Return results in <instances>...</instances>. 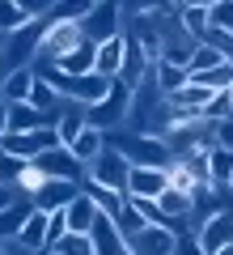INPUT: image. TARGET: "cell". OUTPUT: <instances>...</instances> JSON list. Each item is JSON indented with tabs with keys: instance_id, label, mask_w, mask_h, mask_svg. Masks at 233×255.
<instances>
[{
	"instance_id": "1",
	"label": "cell",
	"mask_w": 233,
	"mask_h": 255,
	"mask_svg": "<svg viewBox=\"0 0 233 255\" xmlns=\"http://www.w3.org/2000/svg\"><path fill=\"white\" fill-rule=\"evenodd\" d=\"M106 145L115 149V153L123 157L127 166H161V170H165V166L174 162L170 149H165L157 136H140V132H119L115 140L106 136Z\"/></svg>"
},
{
	"instance_id": "2",
	"label": "cell",
	"mask_w": 233,
	"mask_h": 255,
	"mask_svg": "<svg viewBox=\"0 0 233 255\" xmlns=\"http://www.w3.org/2000/svg\"><path fill=\"white\" fill-rule=\"evenodd\" d=\"M127 111H132V90H127L123 81H110L106 98L93 102V107H85V124L98 128V132H106V128L127 124Z\"/></svg>"
},
{
	"instance_id": "3",
	"label": "cell",
	"mask_w": 233,
	"mask_h": 255,
	"mask_svg": "<svg viewBox=\"0 0 233 255\" xmlns=\"http://www.w3.org/2000/svg\"><path fill=\"white\" fill-rule=\"evenodd\" d=\"M127 174H132V166H127L110 145L102 149V153L93 157L89 166H85V183H89V187H102V191H115V196H123Z\"/></svg>"
},
{
	"instance_id": "4",
	"label": "cell",
	"mask_w": 233,
	"mask_h": 255,
	"mask_svg": "<svg viewBox=\"0 0 233 255\" xmlns=\"http://www.w3.org/2000/svg\"><path fill=\"white\" fill-rule=\"evenodd\" d=\"M47 149H60V140H55V128H34V132H4V140H0V153L21 157V162H34V157H43Z\"/></svg>"
},
{
	"instance_id": "5",
	"label": "cell",
	"mask_w": 233,
	"mask_h": 255,
	"mask_svg": "<svg viewBox=\"0 0 233 255\" xmlns=\"http://www.w3.org/2000/svg\"><path fill=\"white\" fill-rule=\"evenodd\" d=\"M34 174L38 179H60V183H81L85 179V166L68 153V149H47L43 157H34Z\"/></svg>"
},
{
	"instance_id": "6",
	"label": "cell",
	"mask_w": 233,
	"mask_h": 255,
	"mask_svg": "<svg viewBox=\"0 0 233 255\" xmlns=\"http://www.w3.org/2000/svg\"><path fill=\"white\" fill-rule=\"evenodd\" d=\"M165 187H170V170H161V166H132L123 196L127 200H157Z\"/></svg>"
},
{
	"instance_id": "7",
	"label": "cell",
	"mask_w": 233,
	"mask_h": 255,
	"mask_svg": "<svg viewBox=\"0 0 233 255\" xmlns=\"http://www.w3.org/2000/svg\"><path fill=\"white\" fill-rule=\"evenodd\" d=\"M81 34L89 38V43H106V38H119L123 30H119V4H110V0H102V4H89V13L81 17Z\"/></svg>"
},
{
	"instance_id": "8",
	"label": "cell",
	"mask_w": 233,
	"mask_h": 255,
	"mask_svg": "<svg viewBox=\"0 0 233 255\" xmlns=\"http://www.w3.org/2000/svg\"><path fill=\"white\" fill-rule=\"evenodd\" d=\"M195 243H199V251H204V255H216L221 247H229V243H233V213H229V209L212 213V217L199 226Z\"/></svg>"
},
{
	"instance_id": "9",
	"label": "cell",
	"mask_w": 233,
	"mask_h": 255,
	"mask_svg": "<svg viewBox=\"0 0 233 255\" xmlns=\"http://www.w3.org/2000/svg\"><path fill=\"white\" fill-rule=\"evenodd\" d=\"M77 191H81V187H77V183H60V179H43V183H38L34 191H30V204H34L38 213H60L64 204H68L72 196H77Z\"/></svg>"
},
{
	"instance_id": "10",
	"label": "cell",
	"mask_w": 233,
	"mask_h": 255,
	"mask_svg": "<svg viewBox=\"0 0 233 255\" xmlns=\"http://www.w3.org/2000/svg\"><path fill=\"white\" fill-rule=\"evenodd\" d=\"M174 234L170 226H144L136 238H127V251L132 255H170L174 251Z\"/></svg>"
},
{
	"instance_id": "11",
	"label": "cell",
	"mask_w": 233,
	"mask_h": 255,
	"mask_svg": "<svg viewBox=\"0 0 233 255\" xmlns=\"http://www.w3.org/2000/svg\"><path fill=\"white\" fill-rule=\"evenodd\" d=\"M64 226H68V234H89V226L98 221V204L85 196V191H77L68 204H64Z\"/></svg>"
},
{
	"instance_id": "12",
	"label": "cell",
	"mask_w": 233,
	"mask_h": 255,
	"mask_svg": "<svg viewBox=\"0 0 233 255\" xmlns=\"http://www.w3.org/2000/svg\"><path fill=\"white\" fill-rule=\"evenodd\" d=\"M89 243H93V255H132V251H127V243L119 238L115 221H110L106 213H98V221L89 226Z\"/></svg>"
},
{
	"instance_id": "13",
	"label": "cell",
	"mask_w": 233,
	"mask_h": 255,
	"mask_svg": "<svg viewBox=\"0 0 233 255\" xmlns=\"http://www.w3.org/2000/svg\"><path fill=\"white\" fill-rule=\"evenodd\" d=\"M123 51H127V34L98 43V55H93V73H98V77H106V81H115V77H119V68H123Z\"/></svg>"
},
{
	"instance_id": "14",
	"label": "cell",
	"mask_w": 233,
	"mask_h": 255,
	"mask_svg": "<svg viewBox=\"0 0 233 255\" xmlns=\"http://www.w3.org/2000/svg\"><path fill=\"white\" fill-rule=\"evenodd\" d=\"M30 213H34L30 196H17L9 209H0V243H17V234H21V226H26Z\"/></svg>"
},
{
	"instance_id": "15",
	"label": "cell",
	"mask_w": 233,
	"mask_h": 255,
	"mask_svg": "<svg viewBox=\"0 0 233 255\" xmlns=\"http://www.w3.org/2000/svg\"><path fill=\"white\" fill-rule=\"evenodd\" d=\"M47 217L51 213H30L26 217V226H21V234H17V243L13 247H21V251H30V255H38V251H47Z\"/></svg>"
},
{
	"instance_id": "16",
	"label": "cell",
	"mask_w": 233,
	"mask_h": 255,
	"mask_svg": "<svg viewBox=\"0 0 233 255\" xmlns=\"http://www.w3.org/2000/svg\"><path fill=\"white\" fill-rule=\"evenodd\" d=\"M34 90V68H13L0 77V102H30Z\"/></svg>"
},
{
	"instance_id": "17",
	"label": "cell",
	"mask_w": 233,
	"mask_h": 255,
	"mask_svg": "<svg viewBox=\"0 0 233 255\" xmlns=\"http://www.w3.org/2000/svg\"><path fill=\"white\" fill-rule=\"evenodd\" d=\"M55 140H60V149H68L72 140L85 132V107H77V102H68V107L60 111V119H55Z\"/></svg>"
},
{
	"instance_id": "18",
	"label": "cell",
	"mask_w": 233,
	"mask_h": 255,
	"mask_svg": "<svg viewBox=\"0 0 233 255\" xmlns=\"http://www.w3.org/2000/svg\"><path fill=\"white\" fill-rule=\"evenodd\" d=\"M157 209H161V217L170 221V230H174L178 221H187L191 213H195V200H191L187 191H174V187H165L161 196H157Z\"/></svg>"
},
{
	"instance_id": "19",
	"label": "cell",
	"mask_w": 233,
	"mask_h": 255,
	"mask_svg": "<svg viewBox=\"0 0 233 255\" xmlns=\"http://www.w3.org/2000/svg\"><path fill=\"white\" fill-rule=\"evenodd\" d=\"M4 128L9 132H34V128H51V124L30 102H4Z\"/></svg>"
},
{
	"instance_id": "20",
	"label": "cell",
	"mask_w": 233,
	"mask_h": 255,
	"mask_svg": "<svg viewBox=\"0 0 233 255\" xmlns=\"http://www.w3.org/2000/svg\"><path fill=\"white\" fill-rule=\"evenodd\" d=\"M30 107H34L38 115L47 119V124H55V119H60V111L68 107V102H64V98H60V94H55L47 81H38V77H34V90H30Z\"/></svg>"
},
{
	"instance_id": "21",
	"label": "cell",
	"mask_w": 233,
	"mask_h": 255,
	"mask_svg": "<svg viewBox=\"0 0 233 255\" xmlns=\"http://www.w3.org/2000/svg\"><path fill=\"white\" fill-rule=\"evenodd\" d=\"M102 149H106V132H98V128H89V124H85V132H81V136H77V140L68 145V153L77 157L81 166H89L93 157L102 153Z\"/></svg>"
},
{
	"instance_id": "22",
	"label": "cell",
	"mask_w": 233,
	"mask_h": 255,
	"mask_svg": "<svg viewBox=\"0 0 233 255\" xmlns=\"http://www.w3.org/2000/svg\"><path fill=\"white\" fill-rule=\"evenodd\" d=\"M153 85H157V94H161V98H170V94H178L182 85H187V68L157 60V64H153Z\"/></svg>"
},
{
	"instance_id": "23",
	"label": "cell",
	"mask_w": 233,
	"mask_h": 255,
	"mask_svg": "<svg viewBox=\"0 0 233 255\" xmlns=\"http://www.w3.org/2000/svg\"><path fill=\"white\" fill-rule=\"evenodd\" d=\"M178 26H182V34H191L199 43L208 30V0L204 4H178Z\"/></svg>"
},
{
	"instance_id": "24",
	"label": "cell",
	"mask_w": 233,
	"mask_h": 255,
	"mask_svg": "<svg viewBox=\"0 0 233 255\" xmlns=\"http://www.w3.org/2000/svg\"><path fill=\"white\" fill-rule=\"evenodd\" d=\"M30 21H34V17L21 9L17 0H0V38H9V34H17V30H26Z\"/></svg>"
},
{
	"instance_id": "25",
	"label": "cell",
	"mask_w": 233,
	"mask_h": 255,
	"mask_svg": "<svg viewBox=\"0 0 233 255\" xmlns=\"http://www.w3.org/2000/svg\"><path fill=\"white\" fill-rule=\"evenodd\" d=\"M225 119H233V94H212L208 107L199 111V124L216 128V124H225Z\"/></svg>"
},
{
	"instance_id": "26",
	"label": "cell",
	"mask_w": 233,
	"mask_h": 255,
	"mask_svg": "<svg viewBox=\"0 0 233 255\" xmlns=\"http://www.w3.org/2000/svg\"><path fill=\"white\" fill-rule=\"evenodd\" d=\"M208 30L233 34V0H208Z\"/></svg>"
},
{
	"instance_id": "27",
	"label": "cell",
	"mask_w": 233,
	"mask_h": 255,
	"mask_svg": "<svg viewBox=\"0 0 233 255\" xmlns=\"http://www.w3.org/2000/svg\"><path fill=\"white\" fill-rule=\"evenodd\" d=\"M47 255H93V243L89 234H64L60 243L47 247Z\"/></svg>"
},
{
	"instance_id": "28",
	"label": "cell",
	"mask_w": 233,
	"mask_h": 255,
	"mask_svg": "<svg viewBox=\"0 0 233 255\" xmlns=\"http://www.w3.org/2000/svg\"><path fill=\"white\" fill-rule=\"evenodd\" d=\"M26 174H30V162H21V157H9V153H0V183H4V187H13V191H17Z\"/></svg>"
},
{
	"instance_id": "29",
	"label": "cell",
	"mask_w": 233,
	"mask_h": 255,
	"mask_svg": "<svg viewBox=\"0 0 233 255\" xmlns=\"http://www.w3.org/2000/svg\"><path fill=\"white\" fill-rule=\"evenodd\" d=\"M110 221H115V230H119V238H123V243H127V238H136V234L144 230V217L132 209V204H123V209H119Z\"/></svg>"
},
{
	"instance_id": "30",
	"label": "cell",
	"mask_w": 233,
	"mask_h": 255,
	"mask_svg": "<svg viewBox=\"0 0 233 255\" xmlns=\"http://www.w3.org/2000/svg\"><path fill=\"white\" fill-rule=\"evenodd\" d=\"M127 204L144 217V226H170V221L161 217V209H157V200H127Z\"/></svg>"
},
{
	"instance_id": "31",
	"label": "cell",
	"mask_w": 233,
	"mask_h": 255,
	"mask_svg": "<svg viewBox=\"0 0 233 255\" xmlns=\"http://www.w3.org/2000/svg\"><path fill=\"white\" fill-rule=\"evenodd\" d=\"M212 145H221V149H229V153H233V119H225V124L212 128Z\"/></svg>"
},
{
	"instance_id": "32",
	"label": "cell",
	"mask_w": 233,
	"mask_h": 255,
	"mask_svg": "<svg viewBox=\"0 0 233 255\" xmlns=\"http://www.w3.org/2000/svg\"><path fill=\"white\" fill-rule=\"evenodd\" d=\"M170 255H204L195 243V234H174V251Z\"/></svg>"
},
{
	"instance_id": "33",
	"label": "cell",
	"mask_w": 233,
	"mask_h": 255,
	"mask_svg": "<svg viewBox=\"0 0 233 255\" xmlns=\"http://www.w3.org/2000/svg\"><path fill=\"white\" fill-rule=\"evenodd\" d=\"M13 200H17V191H13V187H4V183H0V209H9Z\"/></svg>"
},
{
	"instance_id": "34",
	"label": "cell",
	"mask_w": 233,
	"mask_h": 255,
	"mask_svg": "<svg viewBox=\"0 0 233 255\" xmlns=\"http://www.w3.org/2000/svg\"><path fill=\"white\" fill-rule=\"evenodd\" d=\"M4 132H9V128H4V102H0V140H4Z\"/></svg>"
},
{
	"instance_id": "35",
	"label": "cell",
	"mask_w": 233,
	"mask_h": 255,
	"mask_svg": "<svg viewBox=\"0 0 233 255\" xmlns=\"http://www.w3.org/2000/svg\"><path fill=\"white\" fill-rule=\"evenodd\" d=\"M9 247H13V243H0V255H9Z\"/></svg>"
},
{
	"instance_id": "36",
	"label": "cell",
	"mask_w": 233,
	"mask_h": 255,
	"mask_svg": "<svg viewBox=\"0 0 233 255\" xmlns=\"http://www.w3.org/2000/svg\"><path fill=\"white\" fill-rule=\"evenodd\" d=\"M229 191H233V174H229Z\"/></svg>"
},
{
	"instance_id": "37",
	"label": "cell",
	"mask_w": 233,
	"mask_h": 255,
	"mask_svg": "<svg viewBox=\"0 0 233 255\" xmlns=\"http://www.w3.org/2000/svg\"><path fill=\"white\" fill-rule=\"evenodd\" d=\"M229 94H233V90H229Z\"/></svg>"
}]
</instances>
